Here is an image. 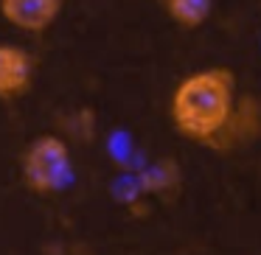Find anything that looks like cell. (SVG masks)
Here are the masks:
<instances>
[{
    "label": "cell",
    "instance_id": "obj_1",
    "mask_svg": "<svg viewBox=\"0 0 261 255\" xmlns=\"http://www.w3.org/2000/svg\"><path fill=\"white\" fill-rule=\"evenodd\" d=\"M236 76L230 68H202L182 76L169 98V121L186 140L211 146L236 107Z\"/></svg>",
    "mask_w": 261,
    "mask_h": 255
},
{
    "label": "cell",
    "instance_id": "obj_2",
    "mask_svg": "<svg viewBox=\"0 0 261 255\" xmlns=\"http://www.w3.org/2000/svg\"><path fill=\"white\" fill-rule=\"evenodd\" d=\"M20 180L37 196L62 193L73 180V154L62 135H37L20 154Z\"/></svg>",
    "mask_w": 261,
    "mask_h": 255
},
{
    "label": "cell",
    "instance_id": "obj_3",
    "mask_svg": "<svg viewBox=\"0 0 261 255\" xmlns=\"http://www.w3.org/2000/svg\"><path fill=\"white\" fill-rule=\"evenodd\" d=\"M258 137H261V98L242 93L236 98V107H233L227 124L222 126L216 140L211 143V149H216V152H236V149L255 143Z\"/></svg>",
    "mask_w": 261,
    "mask_h": 255
},
{
    "label": "cell",
    "instance_id": "obj_4",
    "mask_svg": "<svg viewBox=\"0 0 261 255\" xmlns=\"http://www.w3.org/2000/svg\"><path fill=\"white\" fill-rule=\"evenodd\" d=\"M37 65L23 45L0 42V101L23 98L34 87Z\"/></svg>",
    "mask_w": 261,
    "mask_h": 255
},
{
    "label": "cell",
    "instance_id": "obj_5",
    "mask_svg": "<svg viewBox=\"0 0 261 255\" xmlns=\"http://www.w3.org/2000/svg\"><path fill=\"white\" fill-rule=\"evenodd\" d=\"M65 0H0V17L25 34H42L59 20Z\"/></svg>",
    "mask_w": 261,
    "mask_h": 255
},
{
    "label": "cell",
    "instance_id": "obj_6",
    "mask_svg": "<svg viewBox=\"0 0 261 255\" xmlns=\"http://www.w3.org/2000/svg\"><path fill=\"white\" fill-rule=\"evenodd\" d=\"M163 6L171 23L191 31L208 23L211 12H214V0H163Z\"/></svg>",
    "mask_w": 261,
    "mask_h": 255
},
{
    "label": "cell",
    "instance_id": "obj_7",
    "mask_svg": "<svg viewBox=\"0 0 261 255\" xmlns=\"http://www.w3.org/2000/svg\"><path fill=\"white\" fill-rule=\"evenodd\" d=\"M177 185H180V171H177V165L171 163V160L154 163L152 168H146L141 177V188L146 193H169V191H174Z\"/></svg>",
    "mask_w": 261,
    "mask_h": 255
},
{
    "label": "cell",
    "instance_id": "obj_8",
    "mask_svg": "<svg viewBox=\"0 0 261 255\" xmlns=\"http://www.w3.org/2000/svg\"><path fill=\"white\" fill-rule=\"evenodd\" d=\"M70 132H73L76 137H82V140L93 137V132H96V115H93L90 109H79V112L70 118Z\"/></svg>",
    "mask_w": 261,
    "mask_h": 255
},
{
    "label": "cell",
    "instance_id": "obj_9",
    "mask_svg": "<svg viewBox=\"0 0 261 255\" xmlns=\"http://www.w3.org/2000/svg\"><path fill=\"white\" fill-rule=\"evenodd\" d=\"M258 98H261V96H258Z\"/></svg>",
    "mask_w": 261,
    "mask_h": 255
}]
</instances>
